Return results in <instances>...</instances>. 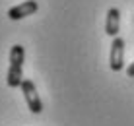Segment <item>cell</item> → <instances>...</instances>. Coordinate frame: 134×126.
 Instances as JSON below:
<instances>
[{
    "instance_id": "obj_6",
    "label": "cell",
    "mask_w": 134,
    "mask_h": 126,
    "mask_svg": "<svg viewBox=\"0 0 134 126\" xmlns=\"http://www.w3.org/2000/svg\"><path fill=\"white\" fill-rule=\"evenodd\" d=\"M126 76H128V78H134V62L126 68Z\"/></svg>"
},
{
    "instance_id": "obj_5",
    "label": "cell",
    "mask_w": 134,
    "mask_h": 126,
    "mask_svg": "<svg viewBox=\"0 0 134 126\" xmlns=\"http://www.w3.org/2000/svg\"><path fill=\"white\" fill-rule=\"evenodd\" d=\"M121 29V12L117 8H111L107 12V20H105V33L109 37H117Z\"/></svg>"
},
{
    "instance_id": "obj_2",
    "label": "cell",
    "mask_w": 134,
    "mask_h": 126,
    "mask_svg": "<svg viewBox=\"0 0 134 126\" xmlns=\"http://www.w3.org/2000/svg\"><path fill=\"white\" fill-rule=\"evenodd\" d=\"M20 87H21V93H24V97H25V103L29 107V111L35 113V114H39L41 111H43V103H41V99H39V93H37L35 83L31 80H24Z\"/></svg>"
},
{
    "instance_id": "obj_3",
    "label": "cell",
    "mask_w": 134,
    "mask_h": 126,
    "mask_svg": "<svg viewBox=\"0 0 134 126\" xmlns=\"http://www.w3.org/2000/svg\"><path fill=\"white\" fill-rule=\"evenodd\" d=\"M109 66L113 72H121L124 68V39H121L119 35L113 37V43H111Z\"/></svg>"
},
{
    "instance_id": "obj_4",
    "label": "cell",
    "mask_w": 134,
    "mask_h": 126,
    "mask_svg": "<svg viewBox=\"0 0 134 126\" xmlns=\"http://www.w3.org/2000/svg\"><path fill=\"white\" fill-rule=\"evenodd\" d=\"M37 10H39V4H37L35 0H25V2L10 8V10H8V18L14 20V21H18V20H24L27 16H33Z\"/></svg>"
},
{
    "instance_id": "obj_1",
    "label": "cell",
    "mask_w": 134,
    "mask_h": 126,
    "mask_svg": "<svg viewBox=\"0 0 134 126\" xmlns=\"http://www.w3.org/2000/svg\"><path fill=\"white\" fill-rule=\"evenodd\" d=\"M24 60H25L24 47L14 45L10 49V68L6 74V83L10 87H20L24 82Z\"/></svg>"
}]
</instances>
